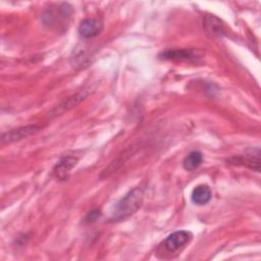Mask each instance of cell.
<instances>
[{"mask_svg": "<svg viewBox=\"0 0 261 261\" xmlns=\"http://www.w3.org/2000/svg\"><path fill=\"white\" fill-rule=\"evenodd\" d=\"M143 199L144 194L141 189L135 188L129 191L120 201L115 204L110 216V221H121L134 215L141 208Z\"/></svg>", "mask_w": 261, "mask_h": 261, "instance_id": "obj_1", "label": "cell"}, {"mask_svg": "<svg viewBox=\"0 0 261 261\" xmlns=\"http://www.w3.org/2000/svg\"><path fill=\"white\" fill-rule=\"evenodd\" d=\"M193 234L188 230H177L170 233L163 242V247L166 252L174 253L182 249L191 240Z\"/></svg>", "mask_w": 261, "mask_h": 261, "instance_id": "obj_2", "label": "cell"}, {"mask_svg": "<svg viewBox=\"0 0 261 261\" xmlns=\"http://www.w3.org/2000/svg\"><path fill=\"white\" fill-rule=\"evenodd\" d=\"M71 14V7L66 4L62 3L56 7V9H48L45 11L43 15V20L48 25H57V23L63 22L70 17Z\"/></svg>", "mask_w": 261, "mask_h": 261, "instance_id": "obj_3", "label": "cell"}, {"mask_svg": "<svg viewBox=\"0 0 261 261\" xmlns=\"http://www.w3.org/2000/svg\"><path fill=\"white\" fill-rule=\"evenodd\" d=\"M40 129L39 125L36 124H30L25 126H21L15 129L8 130L1 136V143L2 144H10L13 142H17L20 140H23L28 137H31L32 135H35Z\"/></svg>", "mask_w": 261, "mask_h": 261, "instance_id": "obj_4", "label": "cell"}, {"mask_svg": "<svg viewBox=\"0 0 261 261\" xmlns=\"http://www.w3.org/2000/svg\"><path fill=\"white\" fill-rule=\"evenodd\" d=\"M229 162L231 164L245 165L247 167H250L251 169L259 171L260 170V150L259 148L249 150L245 155L230 158Z\"/></svg>", "mask_w": 261, "mask_h": 261, "instance_id": "obj_5", "label": "cell"}, {"mask_svg": "<svg viewBox=\"0 0 261 261\" xmlns=\"http://www.w3.org/2000/svg\"><path fill=\"white\" fill-rule=\"evenodd\" d=\"M103 29V24L99 19L86 18L79 25V34L85 39H91L98 36Z\"/></svg>", "mask_w": 261, "mask_h": 261, "instance_id": "obj_6", "label": "cell"}, {"mask_svg": "<svg viewBox=\"0 0 261 261\" xmlns=\"http://www.w3.org/2000/svg\"><path fill=\"white\" fill-rule=\"evenodd\" d=\"M77 158L74 156H66L60 159V161L54 166L53 174L56 178L64 180L67 178L70 170L76 165Z\"/></svg>", "mask_w": 261, "mask_h": 261, "instance_id": "obj_7", "label": "cell"}, {"mask_svg": "<svg viewBox=\"0 0 261 261\" xmlns=\"http://www.w3.org/2000/svg\"><path fill=\"white\" fill-rule=\"evenodd\" d=\"M161 58L167 60H192L200 58V52L195 49L168 50L161 54Z\"/></svg>", "mask_w": 261, "mask_h": 261, "instance_id": "obj_8", "label": "cell"}, {"mask_svg": "<svg viewBox=\"0 0 261 261\" xmlns=\"http://www.w3.org/2000/svg\"><path fill=\"white\" fill-rule=\"evenodd\" d=\"M211 190L206 185H199L197 186L191 195V199L193 203L197 205H204L207 204L211 199Z\"/></svg>", "mask_w": 261, "mask_h": 261, "instance_id": "obj_9", "label": "cell"}, {"mask_svg": "<svg viewBox=\"0 0 261 261\" xmlns=\"http://www.w3.org/2000/svg\"><path fill=\"white\" fill-rule=\"evenodd\" d=\"M204 28L209 34L213 36H221L225 32L221 20L214 15H208L205 17Z\"/></svg>", "mask_w": 261, "mask_h": 261, "instance_id": "obj_10", "label": "cell"}, {"mask_svg": "<svg viewBox=\"0 0 261 261\" xmlns=\"http://www.w3.org/2000/svg\"><path fill=\"white\" fill-rule=\"evenodd\" d=\"M202 161H203L202 153L199 151H193L184 159L182 165L186 170L191 171L198 168L201 165Z\"/></svg>", "mask_w": 261, "mask_h": 261, "instance_id": "obj_11", "label": "cell"}, {"mask_svg": "<svg viewBox=\"0 0 261 261\" xmlns=\"http://www.w3.org/2000/svg\"><path fill=\"white\" fill-rule=\"evenodd\" d=\"M99 215H100V211H97V210H95V211H91V212L87 215L86 220H87L88 222H90V221H94V220H96V219L99 217Z\"/></svg>", "mask_w": 261, "mask_h": 261, "instance_id": "obj_12", "label": "cell"}]
</instances>
